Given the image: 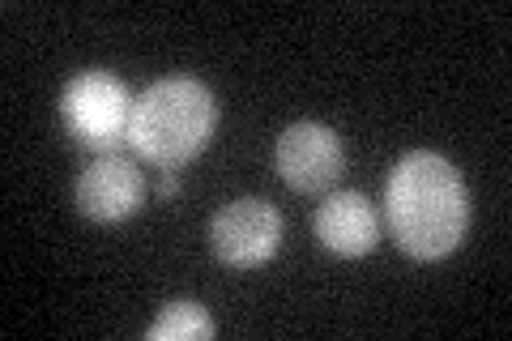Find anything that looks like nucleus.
<instances>
[{"label":"nucleus","mask_w":512,"mask_h":341,"mask_svg":"<svg viewBox=\"0 0 512 341\" xmlns=\"http://www.w3.org/2000/svg\"><path fill=\"white\" fill-rule=\"evenodd\" d=\"M384 218L414 261H444L470 231V188L436 150H410L384 184Z\"/></svg>","instance_id":"nucleus-1"},{"label":"nucleus","mask_w":512,"mask_h":341,"mask_svg":"<svg viewBox=\"0 0 512 341\" xmlns=\"http://www.w3.org/2000/svg\"><path fill=\"white\" fill-rule=\"evenodd\" d=\"M218 103L197 77H158L133 99L128 145L163 171L197 158L214 137Z\"/></svg>","instance_id":"nucleus-2"},{"label":"nucleus","mask_w":512,"mask_h":341,"mask_svg":"<svg viewBox=\"0 0 512 341\" xmlns=\"http://www.w3.org/2000/svg\"><path fill=\"white\" fill-rule=\"evenodd\" d=\"M60 120L77 145L94 154H120V141H128V120H133V94L116 73L86 69L64 86Z\"/></svg>","instance_id":"nucleus-3"},{"label":"nucleus","mask_w":512,"mask_h":341,"mask_svg":"<svg viewBox=\"0 0 512 341\" xmlns=\"http://www.w3.org/2000/svg\"><path fill=\"white\" fill-rule=\"evenodd\" d=\"M282 214L265 197H239L210 222V248L227 269H261L278 256Z\"/></svg>","instance_id":"nucleus-4"},{"label":"nucleus","mask_w":512,"mask_h":341,"mask_svg":"<svg viewBox=\"0 0 512 341\" xmlns=\"http://www.w3.org/2000/svg\"><path fill=\"white\" fill-rule=\"evenodd\" d=\"M274 162H278V175H282L286 188L320 197V192H329L333 184L342 180L346 150H342V141H338L333 128L303 120V124H291L278 137Z\"/></svg>","instance_id":"nucleus-5"},{"label":"nucleus","mask_w":512,"mask_h":341,"mask_svg":"<svg viewBox=\"0 0 512 341\" xmlns=\"http://www.w3.org/2000/svg\"><path fill=\"white\" fill-rule=\"evenodd\" d=\"M77 214L111 226L133 218L141 205H146V175L137 171L133 158L124 154H99L90 167L77 175Z\"/></svg>","instance_id":"nucleus-6"},{"label":"nucleus","mask_w":512,"mask_h":341,"mask_svg":"<svg viewBox=\"0 0 512 341\" xmlns=\"http://www.w3.org/2000/svg\"><path fill=\"white\" fill-rule=\"evenodd\" d=\"M312 226H316V239L325 243L333 256H346V261L367 256L380 239L376 209L363 192H329V197L320 201Z\"/></svg>","instance_id":"nucleus-7"},{"label":"nucleus","mask_w":512,"mask_h":341,"mask_svg":"<svg viewBox=\"0 0 512 341\" xmlns=\"http://www.w3.org/2000/svg\"><path fill=\"white\" fill-rule=\"evenodd\" d=\"M150 341H210L214 337V320L210 312H205L201 303L192 299H175L167 303L163 312H158V320L146 329Z\"/></svg>","instance_id":"nucleus-8"},{"label":"nucleus","mask_w":512,"mask_h":341,"mask_svg":"<svg viewBox=\"0 0 512 341\" xmlns=\"http://www.w3.org/2000/svg\"><path fill=\"white\" fill-rule=\"evenodd\" d=\"M175 192H180V175L163 171V175H158V197H175Z\"/></svg>","instance_id":"nucleus-9"}]
</instances>
